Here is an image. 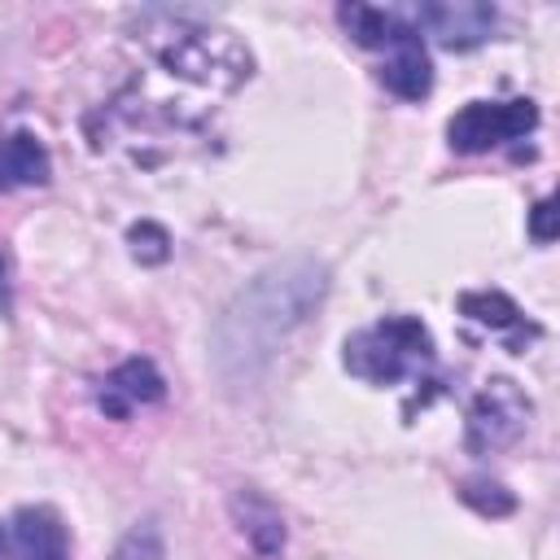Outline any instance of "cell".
<instances>
[{"mask_svg":"<svg viewBox=\"0 0 560 560\" xmlns=\"http://www.w3.org/2000/svg\"><path fill=\"white\" fill-rule=\"evenodd\" d=\"M328 293V267L311 254L271 262L258 271L214 319L210 363L223 385H254L280 346L315 315Z\"/></svg>","mask_w":560,"mask_h":560,"instance_id":"cell-1","label":"cell"},{"mask_svg":"<svg viewBox=\"0 0 560 560\" xmlns=\"http://www.w3.org/2000/svg\"><path fill=\"white\" fill-rule=\"evenodd\" d=\"M109 389H118L127 402H162L166 394V381L162 372L153 368V359H122L114 372H109Z\"/></svg>","mask_w":560,"mask_h":560,"instance_id":"cell-12","label":"cell"},{"mask_svg":"<svg viewBox=\"0 0 560 560\" xmlns=\"http://www.w3.org/2000/svg\"><path fill=\"white\" fill-rule=\"evenodd\" d=\"M556 232H560V219H556V201H551V197L534 201V210H529V236H534L538 245H551V241H556Z\"/></svg>","mask_w":560,"mask_h":560,"instance_id":"cell-17","label":"cell"},{"mask_svg":"<svg viewBox=\"0 0 560 560\" xmlns=\"http://www.w3.org/2000/svg\"><path fill=\"white\" fill-rule=\"evenodd\" d=\"M402 22L433 35L442 48L464 52V48H477L490 39L499 13H494V4H481V0H438V4H411Z\"/></svg>","mask_w":560,"mask_h":560,"instance_id":"cell-5","label":"cell"},{"mask_svg":"<svg viewBox=\"0 0 560 560\" xmlns=\"http://www.w3.org/2000/svg\"><path fill=\"white\" fill-rule=\"evenodd\" d=\"M459 315H468L472 324H486V328H516L521 324V306L499 293V289H472V293H459Z\"/></svg>","mask_w":560,"mask_h":560,"instance_id":"cell-13","label":"cell"},{"mask_svg":"<svg viewBox=\"0 0 560 560\" xmlns=\"http://www.w3.org/2000/svg\"><path fill=\"white\" fill-rule=\"evenodd\" d=\"M158 61L175 79L197 83V88H214V92H232L254 74L249 48L232 31H210V26L175 31L171 44L158 48Z\"/></svg>","mask_w":560,"mask_h":560,"instance_id":"cell-3","label":"cell"},{"mask_svg":"<svg viewBox=\"0 0 560 560\" xmlns=\"http://www.w3.org/2000/svg\"><path fill=\"white\" fill-rule=\"evenodd\" d=\"M127 245H131V258L144 262V267H158V262L171 258V232L162 223H153V219L131 223L127 228Z\"/></svg>","mask_w":560,"mask_h":560,"instance_id":"cell-15","label":"cell"},{"mask_svg":"<svg viewBox=\"0 0 560 560\" xmlns=\"http://www.w3.org/2000/svg\"><path fill=\"white\" fill-rule=\"evenodd\" d=\"M416 359H433V337L416 315H385L381 324L346 337V372L368 385H398Z\"/></svg>","mask_w":560,"mask_h":560,"instance_id":"cell-2","label":"cell"},{"mask_svg":"<svg viewBox=\"0 0 560 560\" xmlns=\"http://www.w3.org/2000/svg\"><path fill=\"white\" fill-rule=\"evenodd\" d=\"M459 499L481 512V516H512L516 512V494L503 486V481H490V477H468L459 481Z\"/></svg>","mask_w":560,"mask_h":560,"instance_id":"cell-14","label":"cell"},{"mask_svg":"<svg viewBox=\"0 0 560 560\" xmlns=\"http://www.w3.org/2000/svg\"><path fill=\"white\" fill-rule=\"evenodd\" d=\"M538 127V105L529 96L516 101H468L451 122L446 140L455 153H490L503 140H521Z\"/></svg>","mask_w":560,"mask_h":560,"instance_id":"cell-4","label":"cell"},{"mask_svg":"<svg viewBox=\"0 0 560 560\" xmlns=\"http://www.w3.org/2000/svg\"><path fill=\"white\" fill-rule=\"evenodd\" d=\"M13 551V534H9V521H0V556Z\"/></svg>","mask_w":560,"mask_h":560,"instance_id":"cell-19","label":"cell"},{"mask_svg":"<svg viewBox=\"0 0 560 560\" xmlns=\"http://www.w3.org/2000/svg\"><path fill=\"white\" fill-rule=\"evenodd\" d=\"M0 302H4V262H0Z\"/></svg>","mask_w":560,"mask_h":560,"instance_id":"cell-20","label":"cell"},{"mask_svg":"<svg viewBox=\"0 0 560 560\" xmlns=\"http://www.w3.org/2000/svg\"><path fill=\"white\" fill-rule=\"evenodd\" d=\"M394 57L381 66V83L402 96V101H424L433 92V61H429V48H424V35L416 26H398L394 35Z\"/></svg>","mask_w":560,"mask_h":560,"instance_id":"cell-7","label":"cell"},{"mask_svg":"<svg viewBox=\"0 0 560 560\" xmlns=\"http://www.w3.org/2000/svg\"><path fill=\"white\" fill-rule=\"evenodd\" d=\"M9 534H13V551L22 560H66V525L44 503L18 508L9 521Z\"/></svg>","mask_w":560,"mask_h":560,"instance_id":"cell-8","label":"cell"},{"mask_svg":"<svg viewBox=\"0 0 560 560\" xmlns=\"http://www.w3.org/2000/svg\"><path fill=\"white\" fill-rule=\"evenodd\" d=\"M337 18H341V26L350 31V39H354L359 48H389L394 35H398V26H402L398 13L372 9V4H341Z\"/></svg>","mask_w":560,"mask_h":560,"instance_id":"cell-11","label":"cell"},{"mask_svg":"<svg viewBox=\"0 0 560 560\" xmlns=\"http://www.w3.org/2000/svg\"><path fill=\"white\" fill-rule=\"evenodd\" d=\"M114 560H166V547H162L158 525H153V521H144V525L127 529V538L118 542Z\"/></svg>","mask_w":560,"mask_h":560,"instance_id":"cell-16","label":"cell"},{"mask_svg":"<svg viewBox=\"0 0 560 560\" xmlns=\"http://www.w3.org/2000/svg\"><path fill=\"white\" fill-rule=\"evenodd\" d=\"M96 407H101V411H105L109 420H127V411H131V402H127V398H122L118 389H109V385L101 389V398H96Z\"/></svg>","mask_w":560,"mask_h":560,"instance_id":"cell-18","label":"cell"},{"mask_svg":"<svg viewBox=\"0 0 560 560\" xmlns=\"http://www.w3.org/2000/svg\"><path fill=\"white\" fill-rule=\"evenodd\" d=\"M48 175H52V162H48V149L39 144V136L13 131L0 140V192L26 188V184H48Z\"/></svg>","mask_w":560,"mask_h":560,"instance_id":"cell-9","label":"cell"},{"mask_svg":"<svg viewBox=\"0 0 560 560\" xmlns=\"http://www.w3.org/2000/svg\"><path fill=\"white\" fill-rule=\"evenodd\" d=\"M529 411H534V402L521 394L516 381H508V376L490 381V385L472 398V411H468V446H472V451L508 446L512 438L525 433Z\"/></svg>","mask_w":560,"mask_h":560,"instance_id":"cell-6","label":"cell"},{"mask_svg":"<svg viewBox=\"0 0 560 560\" xmlns=\"http://www.w3.org/2000/svg\"><path fill=\"white\" fill-rule=\"evenodd\" d=\"M232 508H236L241 529H245V538L254 542L258 556H280L284 551V521H280V512L267 499H258V494L245 490V494L232 499Z\"/></svg>","mask_w":560,"mask_h":560,"instance_id":"cell-10","label":"cell"}]
</instances>
